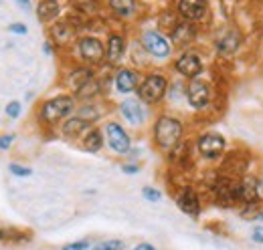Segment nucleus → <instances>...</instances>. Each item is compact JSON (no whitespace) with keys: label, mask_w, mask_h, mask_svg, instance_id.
<instances>
[{"label":"nucleus","mask_w":263,"mask_h":250,"mask_svg":"<svg viewBox=\"0 0 263 250\" xmlns=\"http://www.w3.org/2000/svg\"><path fill=\"white\" fill-rule=\"evenodd\" d=\"M182 135V123L174 117H160L154 125V139L162 150H172Z\"/></svg>","instance_id":"obj_1"},{"label":"nucleus","mask_w":263,"mask_h":250,"mask_svg":"<svg viewBox=\"0 0 263 250\" xmlns=\"http://www.w3.org/2000/svg\"><path fill=\"white\" fill-rule=\"evenodd\" d=\"M213 194H215V200L219 206L233 208L241 202V180L223 176L213 184Z\"/></svg>","instance_id":"obj_2"},{"label":"nucleus","mask_w":263,"mask_h":250,"mask_svg":"<svg viewBox=\"0 0 263 250\" xmlns=\"http://www.w3.org/2000/svg\"><path fill=\"white\" fill-rule=\"evenodd\" d=\"M73 109V99L67 95H59L55 99H49L41 109V119L47 123H55L59 119L67 117Z\"/></svg>","instance_id":"obj_3"},{"label":"nucleus","mask_w":263,"mask_h":250,"mask_svg":"<svg viewBox=\"0 0 263 250\" xmlns=\"http://www.w3.org/2000/svg\"><path fill=\"white\" fill-rule=\"evenodd\" d=\"M166 79L162 75H148L146 79H144V83L140 85V89H138V95H140V99L142 101H146V103H158L166 93Z\"/></svg>","instance_id":"obj_4"},{"label":"nucleus","mask_w":263,"mask_h":250,"mask_svg":"<svg viewBox=\"0 0 263 250\" xmlns=\"http://www.w3.org/2000/svg\"><path fill=\"white\" fill-rule=\"evenodd\" d=\"M198 152L204 159H219L225 152V137L221 133H204L198 137Z\"/></svg>","instance_id":"obj_5"},{"label":"nucleus","mask_w":263,"mask_h":250,"mask_svg":"<svg viewBox=\"0 0 263 250\" xmlns=\"http://www.w3.org/2000/svg\"><path fill=\"white\" fill-rule=\"evenodd\" d=\"M142 43H144V49L156 57V59H166L170 55V43L166 40L160 32L156 31H146L142 36Z\"/></svg>","instance_id":"obj_6"},{"label":"nucleus","mask_w":263,"mask_h":250,"mask_svg":"<svg viewBox=\"0 0 263 250\" xmlns=\"http://www.w3.org/2000/svg\"><path fill=\"white\" fill-rule=\"evenodd\" d=\"M105 135H107V143L116 154H128L130 152V137L126 133V129L118 123L105 125Z\"/></svg>","instance_id":"obj_7"},{"label":"nucleus","mask_w":263,"mask_h":250,"mask_svg":"<svg viewBox=\"0 0 263 250\" xmlns=\"http://www.w3.org/2000/svg\"><path fill=\"white\" fill-rule=\"evenodd\" d=\"M174 67L186 79H195V77H198L202 73V61H200V57H198L197 53H184L182 57H178V61H176Z\"/></svg>","instance_id":"obj_8"},{"label":"nucleus","mask_w":263,"mask_h":250,"mask_svg":"<svg viewBox=\"0 0 263 250\" xmlns=\"http://www.w3.org/2000/svg\"><path fill=\"white\" fill-rule=\"evenodd\" d=\"M79 53L83 57V61L91 62H101L103 61V45L101 40H98L96 36H85L79 40Z\"/></svg>","instance_id":"obj_9"},{"label":"nucleus","mask_w":263,"mask_h":250,"mask_svg":"<svg viewBox=\"0 0 263 250\" xmlns=\"http://www.w3.org/2000/svg\"><path fill=\"white\" fill-rule=\"evenodd\" d=\"M209 97H211V89L204 81H193L186 89V99L195 109H204L209 105Z\"/></svg>","instance_id":"obj_10"},{"label":"nucleus","mask_w":263,"mask_h":250,"mask_svg":"<svg viewBox=\"0 0 263 250\" xmlns=\"http://www.w3.org/2000/svg\"><path fill=\"white\" fill-rule=\"evenodd\" d=\"M176 204H178V208H180L184 214H189V216H193V218H197L198 214H200V200H198L197 192H195L193 187H184V190L180 192Z\"/></svg>","instance_id":"obj_11"},{"label":"nucleus","mask_w":263,"mask_h":250,"mask_svg":"<svg viewBox=\"0 0 263 250\" xmlns=\"http://www.w3.org/2000/svg\"><path fill=\"white\" fill-rule=\"evenodd\" d=\"M261 200V187L255 178H245L241 180V204L245 206H255Z\"/></svg>","instance_id":"obj_12"},{"label":"nucleus","mask_w":263,"mask_h":250,"mask_svg":"<svg viewBox=\"0 0 263 250\" xmlns=\"http://www.w3.org/2000/svg\"><path fill=\"white\" fill-rule=\"evenodd\" d=\"M178 12L186 20H200L206 12V0H178Z\"/></svg>","instance_id":"obj_13"},{"label":"nucleus","mask_w":263,"mask_h":250,"mask_svg":"<svg viewBox=\"0 0 263 250\" xmlns=\"http://www.w3.org/2000/svg\"><path fill=\"white\" fill-rule=\"evenodd\" d=\"M239 45H241V32L237 29H227V31L221 32L219 38H217V49L223 55H233L239 49Z\"/></svg>","instance_id":"obj_14"},{"label":"nucleus","mask_w":263,"mask_h":250,"mask_svg":"<svg viewBox=\"0 0 263 250\" xmlns=\"http://www.w3.org/2000/svg\"><path fill=\"white\" fill-rule=\"evenodd\" d=\"M120 109H122V115L126 117V121H130L132 125H140L144 121V109L136 99H126L120 105Z\"/></svg>","instance_id":"obj_15"},{"label":"nucleus","mask_w":263,"mask_h":250,"mask_svg":"<svg viewBox=\"0 0 263 250\" xmlns=\"http://www.w3.org/2000/svg\"><path fill=\"white\" fill-rule=\"evenodd\" d=\"M138 85V75L134 71H128V69H122L118 75H116V89L120 93H132Z\"/></svg>","instance_id":"obj_16"},{"label":"nucleus","mask_w":263,"mask_h":250,"mask_svg":"<svg viewBox=\"0 0 263 250\" xmlns=\"http://www.w3.org/2000/svg\"><path fill=\"white\" fill-rule=\"evenodd\" d=\"M59 12H61V6H59L57 0H43L36 8V16H39L41 23L55 20V16H59Z\"/></svg>","instance_id":"obj_17"},{"label":"nucleus","mask_w":263,"mask_h":250,"mask_svg":"<svg viewBox=\"0 0 263 250\" xmlns=\"http://www.w3.org/2000/svg\"><path fill=\"white\" fill-rule=\"evenodd\" d=\"M87 131H89V119H83V117H71L63 125V133L67 137H79Z\"/></svg>","instance_id":"obj_18"},{"label":"nucleus","mask_w":263,"mask_h":250,"mask_svg":"<svg viewBox=\"0 0 263 250\" xmlns=\"http://www.w3.org/2000/svg\"><path fill=\"white\" fill-rule=\"evenodd\" d=\"M124 51H126V40L124 36L120 34H111L109 40H107V59L109 62H118L124 57Z\"/></svg>","instance_id":"obj_19"},{"label":"nucleus","mask_w":263,"mask_h":250,"mask_svg":"<svg viewBox=\"0 0 263 250\" xmlns=\"http://www.w3.org/2000/svg\"><path fill=\"white\" fill-rule=\"evenodd\" d=\"M193 38H195V29H193V25H189V23L174 25V29H172V40H174L176 45H189Z\"/></svg>","instance_id":"obj_20"},{"label":"nucleus","mask_w":263,"mask_h":250,"mask_svg":"<svg viewBox=\"0 0 263 250\" xmlns=\"http://www.w3.org/2000/svg\"><path fill=\"white\" fill-rule=\"evenodd\" d=\"M101 145H103V137H101V133H99L98 129H89V131L85 133V137H83V148H85L87 152L96 154V152L101 150Z\"/></svg>","instance_id":"obj_21"},{"label":"nucleus","mask_w":263,"mask_h":250,"mask_svg":"<svg viewBox=\"0 0 263 250\" xmlns=\"http://www.w3.org/2000/svg\"><path fill=\"white\" fill-rule=\"evenodd\" d=\"M109 6L120 16H130L136 10V0H109Z\"/></svg>","instance_id":"obj_22"},{"label":"nucleus","mask_w":263,"mask_h":250,"mask_svg":"<svg viewBox=\"0 0 263 250\" xmlns=\"http://www.w3.org/2000/svg\"><path fill=\"white\" fill-rule=\"evenodd\" d=\"M53 34H55V38H57V40L67 43V40H71V36H73V29L69 27V23H59V25H55Z\"/></svg>","instance_id":"obj_23"},{"label":"nucleus","mask_w":263,"mask_h":250,"mask_svg":"<svg viewBox=\"0 0 263 250\" xmlns=\"http://www.w3.org/2000/svg\"><path fill=\"white\" fill-rule=\"evenodd\" d=\"M98 83L91 79V81H87L83 87H79L77 89V97H81V99H85V97H93V95L98 93Z\"/></svg>","instance_id":"obj_24"},{"label":"nucleus","mask_w":263,"mask_h":250,"mask_svg":"<svg viewBox=\"0 0 263 250\" xmlns=\"http://www.w3.org/2000/svg\"><path fill=\"white\" fill-rule=\"evenodd\" d=\"M93 250H124V242L122 240H105Z\"/></svg>","instance_id":"obj_25"},{"label":"nucleus","mask_w":263,"mask_h":250,"mask_svg":"<svg viewBox=\"0 0 263 250\" xmlns=\"http://www.w3.org/2000/svg\"><path fill=\"white\" fill-rule=\"evenodd\" d=\"M142 196H144L148 202H158V200L162 198V194H160L156 187H150V186H146L142 190Z\"/></svg>","instance_id":"obj_26"},{"label":"nucleus","mask_w":263,"mask_h":250,"mask_svg":"<svg viewBox=\"0 0 263 250\" xmlns=\"http://www.w3.org/2000/svg\"><path fill=\"white\" fill-rule=\"evenodd\" d=\"M6 115L12 117V119H16V117L21 115V103H18V101L8 103V105H6Z\"/></svg>","instance_id":"obj_27"},{"label":"nucleus","mask_w":263,"mask_h":250,"mask_svg":"<svg viewBox=\"0 0 263 250\" xmlns=\"http://www.w3.org/2000/svg\"><path fill=\"white\" fill-rule=\"evenodd\" d=\"M8 170H10L14 176H31V174H33V170L23 168V165H16V163H10V165H8Z\"/></svg>","instance_id":"obj_28"},{"label":"nucleus","mask_w":263,"mask_h":250,"mask_svg":"<svg viewBox=\"0 0 263 250\" xmlns=\"http://www.w3.org/2000/svg\"><path fill=\"white\" fill-rule=\"evenodd\" d=\"M251 238H253V242H257V244H263V226H255V228H253V232H251Z\"/></svg>","instance_id":"obj_29"},{"label":"nucleus","mask_w":263,"mask_h":250,"mask_svg":"<svg viewBox=\"0 0 263 250\" xmlns=\"http://www.w3.org/2000/svg\"><path fill=\"white\" fill-rule=\"evenodd\" d=\"M87 248H89V244H87L85 240H81V242H73V244L63 246V250H87Z\"/></svg>","instance_id":"obj_30"},{"label":"nucleus","mask_w":263,"mask_h":250,"mask_svg":"<svg viewBox=\"0 0 263 250\" xmlns=\"http://www.w3.org/2000/svg\"><path fill=\"white\" fill-rule=\"evenodd\" d=\"M8 31L16 32V34H27V27H25V25H21V23H14V25H10V27H8Z\"/></svg>","instance_id":"obj_31"},{"label":"nucleus","mask_w":263,"mask_h":250,"mask_svg":"<svg viewBox=\"0 0 263 250\" xmlns=\"http://www.w3.org/2000/svg\"><path fill=\"white\" fill-rule=\"evenodd\" d=\"M10 143H12V135H2V137H0V150L10 148Z\"/></svg>","instance_id":"obj_32"},{"label":"nucleus","mask_w":263,"mask_h":250,"mask_svg":"<svg viewBox=\"0 0 263 250\" xmlns=\"http://www.w3.org/2000/svg\"><path fill=\"white\" fill-rule=\"evenodd\" d=\"M134 250H156V248H154L152 244H148V242H142V244H138Z\"/></svg>","instance_id":"obj_33"},{"label":"nucleus","mask_w":263,"mask_h":250,"mask_svg":"<svg viewBox=\"0 0 263 250\" xmlns=\"http://www.w3.org/2000/svg\"><path fill=\"white\" fill-rule=\"evenodd\" d=\"M124 172L126 174H136L138 172V165H124Z\"/></svg>","instance_id":"obj_34"},{"label":"nucleus","mask_w":263,"mask_h":250,"mask_svg":"<svg viewBox=\"0 0 263 250\" xmlns=\"http://www.w3.org/2000/svg\"><path fill=\"white\" fill-rule=\"evenodd\" d=\"M16 2H18L23 8H31V0H16Z\"/></svg>","instance_id":"obj_35"},{"label":"nucleus","mask_w":263,"mask_h":250,"mask_svg":"<svg viewBox=\"0 0 263 250\" xmlns=\"http://www.w3.org/2000/svg\"><path fill=\"white\" fill-rule=\"evenodd\" d=\"M253 220H263V212H259V214H255V218Z\"/></svg>","instance_id":"obj_36"},{"label":"nucleus","mask_w":263,"mask_h":250,"mask_svg":"<svg viewBox=\"0 0 263 250\" xmlns=\"http://www.w3.org/2000/svg\"><path fill=\"white\" fill-rule=\"evenodd\" d=\"M223 2H225V4H233V2H235V0H223Z\"/></svg>","instance_id":"obj_37"}]
</instances>
